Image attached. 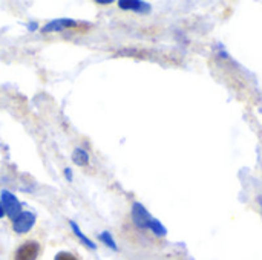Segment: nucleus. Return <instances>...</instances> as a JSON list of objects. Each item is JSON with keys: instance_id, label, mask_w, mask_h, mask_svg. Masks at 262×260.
I'll return each mask as SVG.
<instances>
[{"instance_id": "f03ea898", "label": "nucleus", "mask_w": 262, "mask_h": 260, "mask_svg": "<svg viewBox=\"0 0 262 260\" xmlns=\"http://www.w3.org/2000/svg\"><path fill=\"white\" fill-rule=\"evenodd\" d=\"M2 205H3V210H5V213L14 221L20 213H21V204L18 202V199L12 195V193H9V192H3L2 193Z\"/></svg>"}, {"instance_id": "4468645a", "label": "nucleus", "mask_w": 262, "mask_h": 260, "mask_svg": "<svg viewBox=\"0 0 262 260\" xmlns=\"http://www.w3.org/2000/svg\"><path fill=\"white\" fill-rule=\"evenodd\" d=\"M35 28H37V25H35V23H31V25H29V29H31V31H34Z\"/></svg>"}, {"instance_id": "f257e3e1", "label": "nucleus", "mask_w": 262, "mask_h": 260, "mask_svg": "<svg viewBox=\"0 0 262 260\" xmlns=\"http://www.w3.org/2000/svg\"><path fill=\"white\" fill-rule=\"evenodd\" d=\"M154 219H155V218L150 216V213L144 208L143 204L134 202V205H132V221H134V224H135L138 228H141V230H149Z\"/></svg>"}, {"instance_id": "1a4fd4ad", "label": "nucleus", "mask_w": 262, "mask_h": 260, "mask_svg": "<svg viewBox=\"0 0 262 260\" xmlns=\"http://www.w3.org/2000/svg\"><path fill=\"white\" fill-rule=\"evenodd\" d=\"M100 239L109 247V248H112L114 251H117L118 250V247H117V244H115V241H114V238L111 236V233L109 231H104V233H101L100 234Z\"/></svg>"}, {"instance_id": "f8f14e48", "label": "nucleus", "mask_w": 262, "mask_h": 260, "mask_svg": "<svg viewBox=\"0 0 262 260\" xmlns=\"http://www.w3.org/2000/svg\"><path fill=\"white\" fill-rule=\"evenodd\" d=\"M111 2H112V0H98V3H100V5H109Z\"/></svg>"}, {"instance_id": "6e6552de", "label": "nucleus", "mask_w": 262, "mask_h": 260, "mask_svg": "<svg viewBox=\"0 0 262 260\" xmlns=\"http://www.w3.org/2000/svg\"><path fill=\"white\" fill-rule=\"evenodd\" d=\"M72 159H74V162L77 166H86L89 162V156L83 149H75L74 155H72Z\"/></svg>"}, {"instance_id": "423d86ee", "label": "nucleus", "mask_w": 262, "mask_h": 260, "mask_svg": "<svg viewBox=\"0 0 262 260\" xmlns=\"http://www.w3.org/2000/svg\"><path fill=\"white\" fill-rule=\"evenodd\" d=\"M118 6L121 9H130L140 14H147L150 12V5L146 2H140V0H121L118 2Z\"/></svg>"}, {"instance_id": "2eb2a0df", "label": "nucleus", "mask_w": 262, "mask_h": 260, "mask_svg": "<svg viewBox=\"0 0 262 260\" xmlns=\"http://www.w3.org/2000/svg\"><path fill=\"white\" fill-rule=\"evenodd\" d=\"M259 202H261V207H262V198H259Z\"/></svg>"}, {"instance_id": "9b49d317", "label": "nucleus", "mask_w": 262, "mask_h": 260, "mask_svg": "<svg viewBox=\"0 0 262 260\" xmlns=\"http://www.w3.org/2000/svg\"><path fill=\"white\" fill-rule=\"evenodd\" d=\"M64 175H66L68 181H72V173H71V169H66V170H64Z\"/></svg>"}, {"instance_id": "39448f33", "label": "nucleus", "mask_w": 262, "mask_h": 260, "mask_svg": "<svg viewBox=\"0 0 262 260\" xmlns=\"http://www.w3.org/2000/svg\"><path fill=\"white\" fill-rule=\"evenodd\" d=\"M77 25L78 23L75 20H71V18H58V20H52L51 23H48L46 26H43L41 32L43 34H48V32H52V31H63V29H68V28H74Z\"/></svg>"}, {"instance_id": "7ed1b4c3", "label": "nucleus", "mask_w": 262, "mask_h": 260, "mask_svg": "<svg viewBox=\"0 0 262 260\" xmlns=\"http://www.w3.org/2000/svg\"><path fill=\"white\" fill-rule=\"evenodd\" d=\"M35 224V216L34 213L31 211H21L15 219H14V224H12V228L17 234H25L28 233Z\"/></svg>"}, {"instance_id": "0eeeda50", "label": "nucleus", "mask_w": 262, "mask_h": 260, "mask_svg": "<svg viewBox=\"0 0 262 260\" xmlns=\"http://www.w3.org/2000/svg\"><path fill=\"white\" fill-rule=\"evenodd\" d=\"M69 224H71V228H72V231L75 233V236H77V238H78V239H80L86 247H88V248H91V250H95V248H97V245H95L89 238H86V236L80 231V228H78V225H77L75 222H72V221H71Z\"/></svg>"}, {"instance_id": "ddd939ff", "label": "nucleus", "mask_w": 262, "mask_h": 260, "mask_svg": "<svg viewBox=\"0 0 262 260\" xmlns=\"http://www.w3.org/2000/svg\"><path fill=\"white\" fill-rule=\"evenodd\" d=\"M3 215H5V210H3V205L0 202V218H3Z\"/></svg>"}, {"instance_id": "9d476101", "label": "nucleus", "mask_w": 262, "mask_h": 260, "mask_svg": "<svg viewBox=\"0 0 262 260\" xmlns=\"http://www.w3.org/2000/svg\"><path fill=\"white\" fill-rule=\"evenodd\" d=\"M54 260H78L74 254H71V253H66V251H61V253H58L57 256H55V259Z\"/></svg>"}, {"instance_id": "20e7f679", "label": "nucleus", "mask_w": 262, "mask_h": 260, "mask_svg": "<svg viewBox=\"0 0 262 260\" xmlns=\"http://www.w3.org/2000/svg\"><path fill=\"white\" fill-rule=\"evenodd\" d=\"M38 253H40V245L34 241H29L18 247L14 260H35L38 257Z\"/></svg>"}]
</instances>
